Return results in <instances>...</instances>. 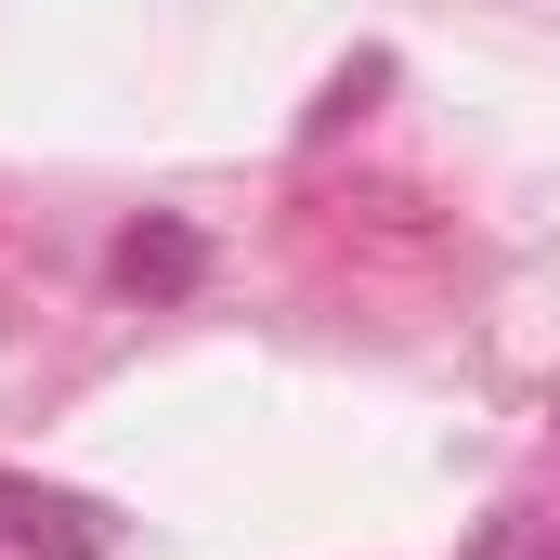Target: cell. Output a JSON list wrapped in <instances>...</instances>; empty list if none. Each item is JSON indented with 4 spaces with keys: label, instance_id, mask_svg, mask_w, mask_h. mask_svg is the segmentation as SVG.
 I'll list each match as a JSON object with an SVG mask.
<instances>
[{
    "label": "cell",
    "instance_id": "cell-1",
    "mask_svg": "<svg viewBox=\"0 0 560 560\" xmlns=\"http://www.w3.org/2000/svg\"><path fill=\"white\" fill-rule=\"evenodd\" d=\"M0 522H13L39 560H105V548H118L92 495H39V482H0Z\"/></svg>",
    "mask_w": 560,
    "mask_h": 560
},
{
    "label": "cell",
    "instance_id": "cell-2",
    "mask_svg": "<svg viewBox=\"0 0 560 560\" xmlns=\"http://www.w3.org/2000/svg\"><path fill=\"white\" fill-rule=\"evenodd\" d=\"M118 287H196V235H118Z\"/></svg>",
    "mask_w": 560,
    "mask_h": 560
},
{
    "label": "cell",
    "instance_id": "cell-3",
    "mask_svg": "<svg viewBox=\"0 0 560 560\" xmlns=\"http://www.w3.org/2000/svg\"><path fill=\"white\" fill-rule=\"evenodd\" d=\"M482 560H560V522H535V509H509V522L482 535Z\"/></svg>",
    "mask_w": 560,
    "mask_h": 560
}]
</instances>
